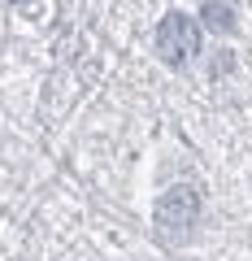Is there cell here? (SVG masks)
<instances>
[{
	"mask_svg": "<svg viewBox=\"0 0 252 261\" xmlns=\"http://www.w3.org/2000/svg\"><path fill=\"white\" fill-rule=\"evenodd\" d=\"M200 222V187L196 183H174L157 196L152 205V226L161 244H183L191 226Z\"/></svg>",
	"mask_w": 252,
	"mask_h": 261,
	"instance_id": "obj_1",
	"label": "cell"
},
{
	"mask_svg": "<svg viewBox=\"0 0 252 261\" xmlns=\"http://www.w3.org/2000/svg\"><path fill=\"white\" fill-rule=\"evenodd\" d=\"M152 44H157V53H161L165 65H187L200 53V22L187 18V13H165V18L157 22Z\"/></svg>",
	"mask_w": 252,
	"mask_h": 261,
	"instance_id": "obj_2",
	"label": "cell"
},
{
	"mask_svg": "<svg viewBox=\"0 0 252 261\" xmlns=\"http://www.w3.org/2000/svg\"><path fill=\"white\" fill-rule=\"evenodd\" d=\"M231 13H235V5H231V0H209V5H205L209 27H217V31H231V27H235V18H231Z\"/></svg>",
	"mask_w": 252,
	"mask_h": 261,
	"instance_id": "obj_3",
	"label": "cell"
}]
</instances>
